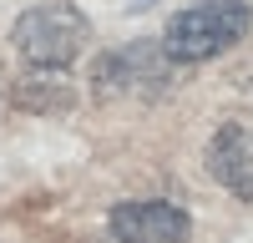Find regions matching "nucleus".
<instances>
[{
    "label": "nucleus",
    "instance_id": "f257e3e1",
    "mask_svg": "<svg viewBox=\"0 0 253 243\" xmlns=\"http://www.w3.org/2000/svg\"><path fill=\"white\" fill-rule=\"evenodd\" d=\"M253 26V10L248 0H198V5L177 10L167 20V36L162 46L172 51V61L182 66H198L208 56H223L228 46H238Z\"/></svg>",
    "mask_w": 253,
    "mask_h": 243
},
{
    "label": "nucleus",
    "instance_id": "f03ea898",
    "mask_svg": "<svg viewBox=\"0 0 253 243\" xmlns=\"http://www.w3.org/2000/svg\"><path fill=\"white\" fill-rule=\"evenodd\" d=\"M15 51L26 66H51V71H66L71 61L86 51L91 40V20L81 15L71 0H46V5H31L26 15L15 20Z\"/></svg>",
    "mask_w": 253,
    "mask_h": 243
},
{
    "label": "nucleus",
    "instance_id": "7ed1b4c3",
    "mask_svg": "<svg viewBox=\"0 0 253 243\" xmlns=\"http://www.w3.org/2000/svg\"><path fill=\"white\" fill-rule=\"evenodd\" d=\"M177 66L172 51L162 40H137L126 51H112L96 61V96H162L167 86L177 81Z\"/></svg>",
    "mask_w": 253,
    "mask_h": 243
},
{
    "label": "nucleus",
    "instance_id": "20e7f679",
    "mask_svg": "<svg viewBox=\"0 0 253 243\" xmlns=\"http://www.w3.org/2000/svg\"><path fill=\"white\" fill-rule=\"evenodd\" d=\"M107 228L117 243H187L193 218L167 198H137V202H117Z\"/></svg>",
    "mask_w": 253,
    "mask_h": 243
},
{
    "label": "nucleus",
    "instance_id": "39448f33",
    "mask_svg": "<svg viewBox=\"0 0 253 243\" xmlns=\"http://www.w3.org/2000/svg\"><path fill=\"white\" fill-rule=\"evenodd\" d=\"M203 167L233 198L253 202V122H223V127L208 137Z\"/></svg>",
    "mask_w": 253,
    "mask_h": 243
},
{
    "label": "nucleus",
    "instance_id": "423d86ee",
    "mask_svg": "<svg viewBox=\"0 0 253 243\" xmlns=\"http://www.w3.org/2000/svg\"><path fill=\"white\" fill-rule=\"evenodd\" d=\"M15 107H26V112H71L76 107V86L66 81V71H51V66H31L26 76H15Z\"/></svg>",
    "mask_w": 253,
    "mask_h": 243
}]
</instances>
